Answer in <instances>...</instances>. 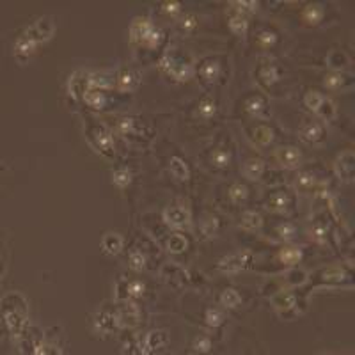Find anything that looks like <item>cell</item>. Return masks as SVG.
Here are the masks:
<instances>
[{
  "label": "cell",
  "mask_w": 355,
  "mask_h": 355,
  "mask_svg": "<svg viewBox=\"0 0 355 355\" xmlns=\"http://www.w3.org/2000/svg\"><path fill=\"white\" fill-rule=\"evenodd\" d=\"M112 181H114V185L123 188L132 181V174H130V171H126V169H119V171H116L112 174Z\"/></svg>",
  "instance_id": "36"
},
{
  "label": "cell",
  "mask_w": 355,
  "mask_h": 355,
  "mask_svg": "<svg viewBox=\"0 0 355 355\" xmlns=\"http://www.w3.org/2000/svg\"><path fill=\"white\" fill-rule=\"evenodd\" d=\"M2 316H4L6 325L11 330V334L20 336L25 327V307H9L2 302Z\"/></svg>",
  "instance_id": "3"
},
{
  "label": "cell",
  "mask_w": 355,
  "mask_h": 355,
  "mask_svg": "<svg viewBox=\"0 0 355 355\" xmlns=\"http://www.w3.org/2000/svg\"><path fill=\"white\" fill-rule=\"evenodd\" d=\"M323 135L321 132V126L318 123H304L300 128V137L304 139L305 142H318Z\"/></svg>",
  "instance_id": "16"
},
{
  "label": "cell",
  "mask_w": 355,
  "mask_h": 355,
  "mask_svg": "<svg viewBox=\"0 0 355 355\" xmlns=\"http://www.w3.org/2000/svg\"><path fill=\"white\" fill-rule=\"evenodd\" d=\"M247 27H249V24H247V20L243 18V16H233V18L229 20V29L234 34H238V36L245 34Z\"/></svg>",
  "instance_id": "34"
},
{
  "label": "cell",
  "mask_w": 355,
  "mask_h": 355,
  "mask_svg": "<svg viewBox=\"0 0 355 355\" xmlns=\"http://www.w3.org/2000/svg\"><path fill=\"white\" fill-rule=\"evenodd\" d=\"M144 265H146V258L142 256V252L133 250V252L130 254V266H132L133 270H137V272H141V270L144 268Z\"/></svg>",
  "instance_id": "41"
},
{
  "label": "cell",
  "mask_w": 355,
  "mask_h": 355,
  "mask_svg": "<svg viewBox=\"0 0 355 355\" xmlns=\"http://www.w3.org/2000/svg\"><path fill=\"white\" fill-rule=\"evenodd\" d=\"M273 305L281 314H284L286 311H291L295 305H297V297L293 295L291 291H281L279 295L273 297Z\"/></svg>",
  "instance_id": "12"
},
{
  "label": "cell",
  "mask_w": 355,
  "mask_h": 355,
  "mask_svg": "<svg viewBox=\"0 0 355 355\" xmlns=\"http://www.w3.org/2000/svg\"><path fill=\"white\" fill-rule=\"evenodd\" d=\"M164 220L169 224L171 227H185L190 220V215L185 208H180V206H172V208H167L164 211Z\"/></svg>",
  "instance_id": "10"
},
{
  "label": "cell",
  "mask_w": 355,
  "mask_h": 355,
  "mask_svg": "<svg viewBox=\"0 0 355 355\" xmlns=\"http://www.w3.org/2000/svg\"><path fill=\"white\" fill-rule=\"evenodd\" d=\"M102 247L107 254H117L123 249V238L117 233H107L102 240Z\"/></svg>",
  "instance_id": "18"
},
{
  "label": "cell",
  "mask_w": 355,
  "mask_h": 355,
  "mask_svg": "<svg viewBox=\"0 0 355 355\" xmlns=\"http://www.w3.org/2000/svg\"><path fill=\"white\" fill-rule=\"evenodd\" d=\"M36 41L34 39H31L29 36H24V38H20L18 41H16V45H15V54H16V57H20V59H27L29 55L32 54V52L36 50Z\"/></svg>",
  "instance_id": "17"
},
{
  "label": "cell",
  "mask_w": 355,
  "mask_h": 355,
  "mask_svg": "<svg viewBox=\"0 0 355 355\" xmlns=\"http://www.w3.org/2000/svg\"><path fill=\"white\" fill-rule=\"evenodd\" d=\"M245 107L250 114H256V116H258V114H261L265 103H263V100H259V98H250L249 102L245 103Z\"/></svg>",
  "instance_id": "44"
},
{
  "label": "cell",
  "mask_w": 355,
  "mask_h": 355,
  "mask_svg": "<svg viewBox=\"0 0 355 355\" xmlns=\"http://www.w3.org/2000/svg\"><path fill=\"white\" fill-rule=\"evenodd\" d=\"M169 341L167 334H165L164 330H151L146 336V351H155V350H160L162 346H165Z\"/></svg>",
  "instance_id": "14"
},
{
  "label": "cell",
  "mask_w": 355,
  "mask_h": 355,
  "mask_svg": "<svg viewBox=\"0 0 355 355\" xmlns=\"http://www.w3.org/2000/svg\"><path fill=\"white\" fill-rule=\"evenodd\" d=\"M160 68L169 75V77L176 78V80H180V82L188 80V78L194 75V68H192L190 63H185V61H181V59L174 57V55H171V54L162 57Z\"/></svg>",
  "instance_id": "2"
},
{
  "label": "cell",
  "mask_w": 355,
  "mask_h": 355,
  "mask_svg": "<svg viewBox=\"0 0 355 355\" xmlns=\"http://www.w3.org/2000/svg\"><path fill=\"white\" fill-rule=\"evenodd\" d=\"M325 87H328V89H339V87L344 86V77L339 73H332V75H327L323 80Z\"/></svg>",
  "instance_id": "38"
},
{
  "label": "cell",
  "mask_w": 355,
  "mask_h": 355,
  "mask_svg": "<svg viewBox=\"0 0 355 355\" xmlns=\"http://www.w3.org/2000/svg\"><path fill=\"white\" fill-rule=\"evenodd\" d=\"M254 141L258 142V144H261V146H266V144H270L272 142V139H273V132L268 128V126H258V128L254 130Z\"/></svg>",
  "instance_id": "28"
},
{
  "label": "cell",
  "mask_w": 355,
  "mask_h": 355,
  "mask_svg": "<svg viewBox=\"0 0 355 355\" xmlns=\"http://www.w3.org/2000/svg\"><path fill=\"white\" fill-rule=\"evenodd\" d=\"M312 183H314V176L307 174V172H302V174L297 178V187L302 188V190H307Z\"/></svg>",
  "instance_id": "46"
},
{
  "label": "cell",
  "mask_w": 355,
  "mask_h": 355,
  "mask_svg": "<svg viewBox=\"0 0 355 355\" xmlns=\"http://www.w3.org/2000/svg\"><path fill=\"white\" fill-rule=\"evenodd\" d=\"M220 302H222V305H226V307H236V305L242 302V297L238 295L236 289L229 288L220 295Z\"/></svg>",
  "instance_id": "29"
},
{
  "label": "cell",
  "mask_w": 355,
  "mask_h": 355,
  "mask_svg": "<svg viewBox=\"0 0 355 355\" xmlns=\"http://www.w3.org/2000/svg\"><path fill=\"white\" fill-rule=\"evenodd\" d=\"M89 84L98 91V89H105V87H109L110 84H112V80H110V77L105 73H93V75H89Z\"/></svg>",
  "instance_id": "30"
},
{
  "label": "cell",
  "mask_w": 355,
  "mask_h": 355,
  "mask_svg": "<svg viewBox=\"0 0 355 355\" xmlns=\"http://www.w3.org/2000/svg\"><path fill=\"white\" fill-rule=\"evenodd\" d=\"M273 41H275V36H273L272 32H261V34H259V43H261L263 47H268Z\"/></svg>",
  "instance_id": "49"
},
{
  "label": "cell",
  "mask_w": 355,
  "mask_h": 355,
  "mask_svg": "<svg viewBox=\"0 0 355 355\" xmlns=\"http://www.w3.org/2000/svg\"><path fill=\"white\" fill-rule=\"evenodd\" d=\"M206 323L211 327H219L222 323V314L219 309H208L206 311Z\"/></svg>",
  "instance_id": "42"
},
{
  "label": "cell",
  "mask_w": 355,
  "mask_h": 355,
  "mask_svg": "<svg viewBox=\"0 0 355 355\" xmlns=\"http://www.w3.org/2000/svg\"><path fill=\"white\" fill-rule=\"evenodd\" d=\"M275 158L277 162L286 169H297L298 164H300L302 156H300V151L297 148H293V146H286V148H281L277 149L275 153Z\"/></svg>",
  "instance_id": "9"
},
{
  "label": "cell",
  "mask_w": 355,
  "mask_h": 355,
  "mask_svg": "<svg viewBox=\"0 0 355 355\" xmlns=\"http://www.w3.org/2000/svg\"><path fill=\"white\" fill-rule=\"evenodd\" d=\"M139 318H141V311H139L137 304L126 302V304L116 312V325L123 328H132L139 323Z\"/></svg>",
  "instance_id": "5"
},
{
  "label": "cell",
  "mask_w": 355,
  "mask_h": 355,
  "mask_svg": "<svg viewBox=\"0 0 355 355\" xmlns=\"http://www.w3.org/2000/svg\"><path fill=\"white\" fill-rule=\"evenodd\" d=\"M169 169H171V174L174 176L176 180L185 181L190 178V171H188L187 164L181 160L180 156H172L171 160H169Z\"/></svg>",
  "instance_id": "15"
},
{
  "label": "cell",
  "mask_w": 355,
  "mask_h": 355,
  "mask_svg": "<svg viewBox=\"0 0 355 355\" xmlns=\"http://www.w3.org/2000/svg\"><path fill=\"white\" fill-rule=\"evenodd\" d=\"M195 350H201V351H208L210 350V346H211V343H210V339L208 337H199V339L195 341Z\"/></svg>",
  "instance_id": "48"
},
{
  "label": "cell",
  "mask_w": 355,
  "mask_h": 355,
  "mask_svg": "<svg viewBox=\"0 0 355 355\" xmlns=\"http://www.w3.org/2000/svg\"><path fill=\"white\" fill-rule=\"evenodd\" d=\"M250 258H252V254H250L249 250L231 254V256H227V258L220 259L219 268L222 270L224 273H236V272H240V270L245 268L247 263H250Z\"/></svg>",
  "instance_id": "4"
},
{
  "label": "cell",
  "mask_w": 355,
  "mask_h": 355,
  "mask_svg": "<svg viewBox=\"0 0 355 355\" xmlns=\"http://www.w3.org/2000/svg\"><path fill=\"white\" fill-rule=\"evenodd\" d=\"M89 139L98 148V151L105 153V155H112L114 153V139L109 130H105L103 126H96V128L89 133Z\"/></svg>",
  "instance_id": "7"
},
{
  "label": "cell",
  "mask_w": 355,
  "mask_h": 355,
  "mask_svg": "<svg viewBox=\"0 0 355 355\" xmlns=\"http://www.w3.org/2000/svg\"><path fill=\"white\" fill-rule=\"evenodd\" d=\"M288 206V197L284 194H273L268 201V208L272 211H284Z\"/></svg>",
  "instance_id": "32"
},
{
  "label": "cell",
  "mask_w": 355,
  "mask_h": 355,
  "mask_svg": "<svg viewBox=\"0 0 355 355\" xmlns=\"http://www.w3.org/2000/svg\"><path fill=\"white\" fill-rule=\"evenodd\" d=\"M84 100H86L87 105L93 107V109H103V107H105V96H103L102 91H96V89L86 91Z\"/></svg>",
  "instance_id": "23"
},
{
  "label": "cell",
  "mask_w": 355,
  "mask_h": 355,
  "mask_svg": "<svg viewBox=\"0 0 355 355\" xmlns=\"http://www.w3.org/2000/svg\"><path fill=\"white\" fill-rule=\"evenodd\" d=\"M277 233L281 234V238H291L293 236V233H295V229H293V226L291 224H282V226H279L277 227Z\"/></svg>",
  "instance_id": "47"
},
{
  "label": "cell",
  "mask_w": 355,
  "mask_h": 355,
  "mask_svg": "<svg viewBox=\"0 0 355 355\" xmlns=\"http://www.w3.org/2000/svg\"><path fill=\"white\" fill-rule=\"evenodd\" d=\"M130 38L133 43H142L153 48L160 43L162 32L156 31L148 18H135L130 25Z\"/></svg>",
  "instance_id": "1"
},
{
  "label": "cell",
  "mask_w": 355,
  "mask_h": 355,
  "mask_svg": "<svg viewBox=\"0 0 355 355\" xmlns=\"http://www.w3.org/2000/svg\"><path fill=\"white\" fill-rule=\"evenodd\" d=\"M54 22H52V18H48V16H45V18H39L38 22H36L34 25H32V29L29 31V38L34 39L36 43H39V41H48V39L54 36Z\"/></svg>",
  "instance_id": "8"
},
{
  "label": "cell",
  "mask_w": 355,
  "mask_h": 355,
  "mask_svg": "<svg viewBox=\"0 0 355 355\" xmlns=\"http://www.w3.org/2000/svg\"><path fill=\"white\" fill-rule=\"evenodd\" d=\"M164 9H165L167 13H171V15H174V13L180 11V4H178V2H165V4H164Z\"/></svg>",
  "instance_id": "50"
},
{
  "label": "cell",
  "mask_w": 355,
  "mask_h": 355,
  "mask_svg": "<svg viewBox=\"0 0 355 355\" xmlns=\"http://www.w3.org/2000/svg\"><path fill=\"white\" fill-rule=\"evenodd\" d=\"M201 75H203V78L206 80V82L213 84L217 78H219L220 75V66L217 61H206V63L203 64V68H201Z\"/></svg>",
  "instance_id": "22"
},
{
  "label": "cell",
  "mask_w": 355,
  "mask_h": 355,
  "mask_svg": "<svg viewBox=\"0 0 355 355\" xmlns=\"http://www.w3.org/2000/svg\"><path fill=\"white\" fill-rule=\"evenodd\" d=\"M89 82V78H78V73L73 75V78L70 80V91L75 98H80L86 94V84Z\"/></svg>",
  "instance_id": "27"
},
{
  "label": "cell",
  "mask_w": 355,
  "mask_h": 355,
  "mask_svg": "<svg viewBox=\"0 0 355 355\" xmlns=\"http://www.w3.org/2000/svg\"><path fill=\"white\" fill-rule=\"evenodd\" d=\"M181 25H183V29H187V31H188V29H194L195 27V16L188 15L187 18L183 20V24H181Z\"/></svg>",
  "instance_id": "52"
},
{
  "label": "cell",
  "mask_w": 355,
  "mask_h": 355,
  "mask_svg": "<svg viewBox=\"0 0 355 355\" xmlns=\"http://www.w3.org/2000/svg\"><path fill=\"white\" fill-rule=\"evenodd\" d=\"M321 102H323V96H321L320 93H316V91H311V93H307L304 96V105L307 107L309 110H312V112H316V110L320 109Z\"/></svg>",
  "instance_id": "31"
},
{
  "label": "cell",
  "mask_w": 355,
  "mask_h": 355,
  "mask_svg": "<svg viewBox=\"0 0 355 355\" xmlns=\"http://www.w3.org/2000/svg\"><path fill=\"white\" fill-rule=\"evenodd\" d=\"M144 284L141 281H132V282H126V298L128 297H141L142 293H144Z\"/></svg>",
  "instance_id": "40"
},
{
  "label": "cell",
  "mask_w": 355,
  "mask_h": 355,
  "mask_svg": "<svg viewBox=\"0 0 355 355\" xmlns=\"http://www.w3.org/2000/svg\"><path fill=\"white\" fill-rule=\"evenodd\" d=\"M116 327V314L112 312L102 311L96 314V328L102 332H110Z\"/></svg>",
  "instance_id": "21"
},
{
  "label": "cell",
  "mask_w": 355,
  "mask_h": 355,
  "mask_svg": "<svg viewBox=\"0 0 355 355\" xmlns=\"http://www.w3.org/2000/svg\"><path fill=\"white\" fill-rule=\"evenodd\" d=\"M316 114L321 117V119H327V121H330V119H334V116H336V107H334V103L328 102V100H325L321 102L320 109L316 110Z\"/></svg>",
  "instance_id": "33"
},
{
  "label": "cell",
  "mask_w": 355,
  "mask_h": 355,
  "mask_svg": "<svg viewBox=\"0 0 355 355\" xmlns=\"http://www.w3.org/2000/svg\"><path fill=\"white\" fill-rule=\"evenodd\" d=\"M188 242L185 236H181V234H172L171 238L167 240V249L169 252H174V254H180L183 252L185 249H187Z\"/></svg>",
  "instance_id": "25"
},
{
  "label": "cell",
  "mask_w": 355,
  "mask_h": 355,
  "mask_svg": "<svg viewBox=\"0 0 355 355\" xmlns=\"http://www.w3.org/2000/svg\"><path fill=\"white\" fill-rule=\"evenodd\" d=\"M213 112H215V103L211 102V100H203V102L199 103V116L210 117L213 116Z\"/></svg>",
  "instance_id": "45"
},
{
  "label": "cell",
  "mask_w": 355,
  "mask_h": 355,
  "mask_svg": "<svg viewBox=\"0 0 355 355\" xmlns=\"http://www.w3.org/2000/svg\"><path fill=\"white\" fill-rule=\"evenodd\" d=\"M258 80L263 87H270L275 80H277V70L270 63L268 59H261V64H259L258 70Z\"/></svg>",
  "instance_id": "11"
},
{
  "label": "cell",
  "mask_w": 355,
  "mask_h": 355,
  "mask_svg": "<svg viewBox=\"0 0 355 355\" xmlns=\"http://www.w3.org/2000/svg\"><path fill=\"white\" fill-rule=\"evenodd\" d=\"M261 224H263L261 215L256 213V211H245L242 217L240 226H242V229H245V231H256L261 227Z\"/></svg>",
  "instance_id": "20"
},
{
  "label": "cell",
  "mask_w": 355,
  "mask_h": 355,
  "mask_svg": "<svg viewBox=\"0 0 355 355\" xmlns=\"http://www.w3.org/2000/svg\"><path fill=\"white\" fill-rule=\"evenodd\" d=\"M279 258H281L286 265H293V263H298V259L302 258V252L298 249H284L281 250Z\"/></svg>",
  "instance_id": "35"
},
{
  "label": "cell",
  "mask_w": 355,
  "mask_h": 355,
  "mask_svg": "<svg viewBox=\"0 0 355 355\" xmlns=\"http://www.w3.org/2000/svg\"><path fill=\"white\" fill-rule=\"evenodd\" d=\"M263 171H265V164L259 158H250L243 164V176L250 181L259 180L263 176Z\"/></svg>",
  "instance_id": "13"
},
{
  "label": "cell",
  "mask_w": 355,
  "mask_h": 355,
  "mask_svg": "<svg viewBox=\"0 0 355 355\" xmlns=\"http://www.w3.org/2000/svg\"><path fill=\"white\" fill-rule=\"evenodd\" d=\"M137 84H139V78H137V75L132 73V71H123V73L119 75V78H117V87H119V91H123V93L133 91L137 87Z\"/></svg>",
  "instance_id": "19"
},
{
  "label": "cell",
  "mask_w": 355,
  "mask_h": 355,
  "mask_svg": "<svg viewBox=\"0 0 355 355\" xmlns=\"http://www.w3.org/2000/svg\"><path fill=\"white\" fill-rule=\"evenodd\" d=\"M137 121L135 119H132V117H123V119H119V123H117V132L121 133L123 137H132L137 133Z\"/></svg>",
  "instance_id": "26"
},
{
  "label": "cell",
  "mask_w": 355,
  "mask_h": 355,
  "mask_svg": "<svg viewBox=\"0 0 355 355\" xmlns=\"http://www.w3.org/2000/svg\"><path fill=\"white\" fill-rule=\"evenodd\" d=\"M229 153L224 151V149H217V151H213V155H211V162H213L215 167H226L227 164H229Z\"/></svg>",
  "instance_id": "39"
},
{
  "label": "cell",
  "mask_w": 355,
  "mask_h": 355,
  "mask_svg": "<svg viewBox=\"0 0 355 355\" xmlns=\"http://www.w3.org/2000/svg\"><path fill=\"white\" fill-rule=\"evenodd\" d=\"M321 16H323V9L318 4H311L304 9V20L311 25H316L321 20Z\"/></svg>",
  "instance_id": "24"
},
{
  "label": "cell",
  "mask_w": 355,
  "mask_h": 355,
  "mask_svg": "<svg viewBox=\"0 0 355 355\" xmlns=\"http://www.w3.org/2000/svg\"><path fill=\"white\" fill-rule=\"evenodd\" d=\"M217 229V219H210L208 220V227H204V234H213V231Z\"/></svg>",
  "instance_id": "51"
},
{
  "label": "cell",
  "mask_w": 355,
  "mask_h": 355,
  "mask_svg": "<svg viewBox=\"0 0 355 355\" xmlns=\"http://www.w3.org/2000/svg\"><path fill=\"white\" fill-rule=\"evenodd\" d=\"M353 169H355L353 153L348 149V151H344L343 155L336 160V164H334V171H336V174L339 176V180L346 181V183H351V181H353Z\"/></svg>",
  "instance_id": "6"
},
{
  "label": "cell",
  "mask_w": 355,
  "mask_h": 355,
  "mask_svg": "<svg viewBox=\"0 0 355 355\" xmlns=\"http://www.w3.org/2000/svg\"><path fill=\"white\" fill-rule=\"evenodd\" d=\"M34 355H63V353L54 344H39V346L34 348Z\"/></svg>",
  "instance_id": "43"
},
{
  "label": "cell",
  "mask_w": 355,
  "mask_h": 355,
  "mask_svg": "<svg viewBox=\"0 0 355 355\" xmlns=\"http://www.w3.org/2000/svg\"><path fill=\"white\" fill-rule=\"evenodd\" d=\"M229 197L233 203H242L247 197V188L240 183H234L233 187L229 188Z\"/></svg>",
  "instance_id": "37"
}]
</instances>
